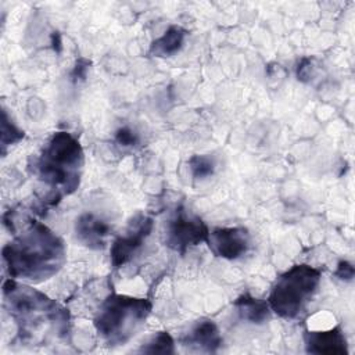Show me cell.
Returning a JSON list of instances; mask_svg holds the SVG:
<instances>
[{
	"label": "cell",
	"instance_id": "cell-1",
	"mask_svg": "<svg viewBox=\"0 0 355 355\" xmlns=\"http://www.w3.org/2000/svg\"><path fill=\"white\" fill-rule=\"evenodd\" d=\"M3 259L11 279L40 283L64 266L67 250L51 229L40 222H32L3 248Z\"/></svg>",
	"mask_w": 355,
	"mask_h": 355
},
{
	"label": "cell",
	"instance_id": "cell-2",
	"mask_svg": "<svg viewBox=\"0 0 355 355\" xmlns=\"http://www.w3.org/2000/svg\"><path fill=\"white\" fill-rule=\"evenodd\" d=\"M85 154L80 143L68 132L54 133L33 164L37 178L51 187L50 198L57 202L75 191L80 182Z\"/></svg>",
	"mask_w": 355,
	"mask_h": 355
},
{
	"label": "cell",
	"instance_id": "cell-3",
	"mask_svg": "<svg viewBox=\"0 0 355 355\" xmlns=\"http://www.w3.org/2000/svg\"><path fill=\"white\" fill-rule=\"evenodd\" d=\"M151 308V302L146 298L111 294L101 304L94 318V327L110 345L123 344L146 323Z\"/></svg>",
	"mask_w": 355,
	"mask_h": 355
},
{
	"label": "cell",
	"instance_id": "cell-4",
	"mask_svg": "<svg viewBox=\"0 0 355 355\" xmlns=\"http://www.w3.org/2000/svg\"><path fill=\"white\" fill-rule=\"evenodd\" d=\"M3 293L8 312L18 323L21 336L31 337L46 322H54L61 326L67 324L65 309L43 293L29 286H21L15 279L4 283Z\"/></svg>",
	"mask_w": 355,
	"mask_h": 355
},
{
	"label": "cell",
	"instance_id": "cell-5",
	"mask_svg": "<svg viewBox=\"0 0 355 355\" xmlns=\"http://www.w3.org/2000/svg\"><path fill=\"white\" fill-rule=\"evenodd\" d=\"M319 283V269L306 263L294 265L277 277L266 302L277 316L295 319L318 291Z\"/></svg>",
	"mask_w": 355,
	"mask_h": 355
},
{
	"label": "cell",
	"instance_id": "cell-6",
	"mask_svg": "<svg viewBox=\"0 0 355 355\" xmlns=\"http://www.w3.org/2000/svg\"><path fill=\"white\" fill-rule=\"evenodd\" d=\"M208 234L209 229L201 218L187 214L183 208H178L166 225L165 243L169 248L184 254L189 247L207 241Z\"/></svg>",
	"mask_w": 355,
	"mask_h": 355
},
{
	"label": "cell",
	"instance_id": "cell-7",
	"mask_svg": "<svg viewBox=\"0 0 355 355\" xmlns=\"http://www.w3.org/2000/svg\"><path fill=\"white\" fill-rule=\"evenodd\" d=\"M153 219L143 214H137L130 222L126 232L118 236L110 248L111 263L112 266L121 268L128 263L137 250L144 244L146 239L150 236L153 230Z\"/></svg>",
	"mask_w": 355,
	"mask_h": 355
},
{
	"label": "cell",
	"instance_id": "cell-8",
	"mask_svg": "<svg viewBox=\"0 0 355 355\" xmlns=\"http://www.w3.org/2000/svg\"><path fill=\"white\" fill-rule=\"evenodd\" d=\"M207 243L209 250L219 258L237 259L250 248V233L240 226L216 227L209 232Z\"/></svg>",
	"mask_w": 355,
	"mask_h": 355
},
{
	"label": "cell",
	"instance_id": "cell-9",
	"mask_svg": "<svg viewBox=\"0 0 355 355\" xmlns=\"http://www.w3.org/2000/svg\"><path fill=\"white\" fill-rule=\"evenodd\" d=\"M182 344L196 352H216L222 345V336L212 320L202 319L190 327L182 338Z\"/></svg>",
	"mask_w": 355,
	"mask_h": 355
},
{
	"label": "cell",
	"instance_id": "cell-10",
	"mask_svg": "<svg viewBox=\"0 0 355 355\" xmlns=\"http://www.w3.org/2000/svg\"><path fill=\"white\" fill-rule=\"evenodd\" d=\"M304 341H305L306 352L309 354H327V355L348 354L345 336L338 326L329 330L305 331Z\"/></svg>",
	"mask_w": 355,
	"mask_h": 355
},
{
	"label": "cell",
	"instance_id": "cell-11",
	"mask_svg": "<svg viewBox=\"0 0 355 355\" xmlns=\"http://www.w3.org/2000/svg\"><path fill=\"white\" fill-rule=\"evenodd\" d=\"M110 232L111 226L93 214H82L75 223L78 240L93 250H98L105 245V239Z\"/></svg>",
	"mask_w": 355,
	"mask_h": 355
},
{
	"label": "cell",
	"instance_id": "cell-12",
	"mask_svg": "<svg viewBox=\"0 0 355 355\" xmlns=\"http://www.w3.org/2000/svg\"><path fill=\"white\" fill-rule=\"evenodd\" d=\"M187 36V31L182 26L172 25L169 26L162 36L157 37L150 46V54L154 57H172L184 44V39Z\"/></svg>",
	"mask_w": 355,
	"mask_h": 355
},
{
	"label": "cell",
	"instance_id": "cell-13",
	"mask_svg": "<svg viewBox=\"0 0 355 355\" xmlns=\"http://www.w3.org/2000/svg\"><path fill=\"white\" fill-rule=\"evenodd\" d=\"M233 305L237 308V312L243 320L255 324L265 323L272 312L266 301L254 298L248 294H243L241 297H239Z\"/></svg>",
	"mask_w": 355,
	"mask_h": 355
},
{
	"label": "cell",
	"instance_id": "cell-14",
	"mask_svg": "<svg viewBox=\"0 0 355 355\" xmlns=\"http://www.w3.org/2000/svg\"><path fill=\"white\" fill-rule=\"evenodd\" d=\"M140 352L146 354H173L175 343L168 331H158L146 344L141 345Z\"/></svg>",
	"mask_w": 355,
	"mask_h": 355
},
{
	"label": "cell",
	"instance_id": "cell-15",
	"mask_svg": "<svg viewBox=\"0 0 355 355\" xmlns=\"http://www.w3.org/2000/svg\"><path fill=\"white\" fill-rule=\"evenodd\" d=\"M189 168L194 179H207L214 175L215 162L208 155H193L189 159Z\"/></svg>",
	"mask_w": 355,
	"mask_h": 355
},
{
	"label": "cell",
	"instance_id": "cell-16",
	"mask_svg": "<svg viewBox=\"0 0 355 355\" xmlns=\"http://www.w3.org/2000/svg\"><path fill=\"white\" fill-rule=\"evenodd\" d=\"M24 137V132L18 129L11 121H8L7 112L3 111V122H1V146L3 150L8 144H14Z\"/></svg>",
	"mask_w": 355,
	"mask_h": 355
},
{
	"label": "cell",
	"instance_id": "cell-17",
	"mask_svg": "<svg viewBox=\"0 0 355 355\" xmlns=\"http://www.w3.org/2000/svg\"><path fill=\"white\" fill-rule=\"evenodd\" d=\"M115 141L119 146H122V147H132V146H135L137 143V136H136V133L132 129L123 126V128H119L116 130Z\"/></svg>",
	"mask_w": 355,
	"mask_h": 355
},
{
	"label": "cell",
	"instance_id": "cell-18",
	"mask_svg": "<svg viewBox=\"0 0 355 355\" xmlns=\"http://www.w3.org/2000/svg\"><path fill=\"white\" fill-rule=\"evenodd\" d=\"M336 276L341 280H352L354 277V266L347 262V261H341L338 263V268L336 270Z\"/></svg>",
	"mask_w": 355,
	"mask_h": 355
}]
</instances>
